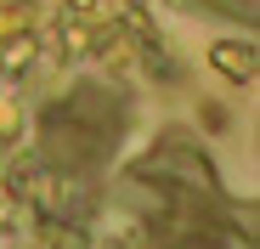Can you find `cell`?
Instances as JSON below:
<instances>
[{
	"instance_id": "obj_1",
	"label": "cell",
	"mask_w": 260,
	"mask_h": 249,
	"mask_svg": "<svg viewBox=\"0 0 260 249\" xmlns=\"http://www.w3.org/2000/svg\"><path fill=\"white\" fill-rule=\"evenodd\" d=\"M209 63L221 68V74H232V79H249V74H254V51L243 46V40H232V46L221 40V46L209 51Z\"/></svg>"
},
{
	"instance_id": "obj_3",
	"label": "cell",
	"mask_w": 260,
	"mask_h": 249,
	"mask_svg": "<svg viewBox=\"0 0 260 249\" xmlns=\"http://www.w3.org/2000/svg\"><path fill=\"white\" fill-rule=\"evenodd\" d=\"M17 124H23V113H17V102H12V97H0V136L12 142V136H17Z\"/></svg>"
},
{
	"instance_id": "obj_2",
	"label": "cell",
	"mask_w": 260,
	"mask_h": 249,
	"mask_svg": "<svg viewBox=\"0 0 260 249\" xmlns=\"http://www.w3.org/2000/svg\"><path fill=\"white\" fill-rule=\"evenodd\" d=\"M34 63V40H12V46H6V74H23Z\"/></svg>"
}]
</instances>
